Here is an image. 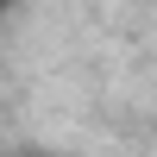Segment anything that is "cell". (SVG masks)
Returning <instances> with one entry per match:
<instances>
[{
    "label": "cell",
    "mask_w": 157,
    "mask_h": 157,
    "mask_svg": "<svg viewBox=\"0 0 157 157\" xmlns=\"http://www.w3.org/2000/svg\"><path fill=\"white\" fill-rule=\"evenodd\" d=\"M6 157H50V151H6Z\"/></svg>",
    "instance_id": "1"
},
{
    "label": "cell",
    "mask_w": 157,
    "mask_h": 157,
    "mask_svg": "<svg viewBox=\"0 0 157 157\" xmlns=\"http://www.w3.org/2000/svg\"><path fill=\"white\" fill-rule=\"evenodd\" d=\"M13 6H19V0H0V19H6V13H13Z\"/></svg>",
    "instance_id": "2"
}]
</instances>
